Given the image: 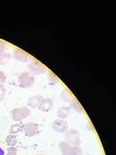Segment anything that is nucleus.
I'll return each mask as SVG.
<instances>
[{"label": "nucleus", "instance_id": "aec40b11", "mask_svg": "<svg viewBox=\"0 0 116 155\" xmlns=\"http://www.w3.org/2000/svg\"><path fill=\"white\" fill-rule=\"evenodd\" d=\"M17 150L15 147H9L7 148V155H17Z\"/></svg>", "mask_w": 116, "mask_h": 155}, {"label": "nucleus", "instance_id": "f8f14e48", "mask_svg": "<svg viewBox=\"0 0 116 155\" xmlns=\"http://www.w3.org/2000/svg\"><path fill=\"white\" fill-rule=\"evenodd\" d=\"M6 144L9 147H14L17 144V136L16 134H9L5 139Z\"/></svg>", "mask_w": 116, "mask_h": 155}, {"label": "nucleus", "instance_id": "6e6552de", "mask_svg": "<svg viewBox=\"0 0 116 155\" xmlns=\"http://www.w3.org/2000/svg\"><path fill=\"white\" fill-rule=\"evenodd\" d=\"M29 68L31 70V72L32 74H41V73H44L45 69L44 67H42L40 64H39L37 62H33L29 65Z\"/></svg>", "mask_w": 116, "mask_h": 155}, {"label": "nucleus", "instance_id": "7ed1b4c3", "mask_svg": "<svg viewBox=\"0 0 116 155\" xmlns=\"http://www.w3.org/2000/svg\"><path fill=\"white\" fill-rule=\"evenodd\" d=\"M34 84V77L30 72H22L18 78V84L22 88H30L33 86Z\"/></svg>", "mask_w": 116, "mask_h": 155}, {"label": "nucleus", "instance_id": "39448f33", "mask_svg": "<svg viewBox=\"0 0 116 155\" xmlns=\"http://www.w3.org/2000/svg\"><path fill=\"white\" fill-rule=\"evenodd\" d=\"M52 129L56 133L65 134L69 130V124L63 119H56L52 123Z\"/></svg>", "mask_w": 116, "mask_h": 155}, {"label": "nucleus", "instance_id": "5701e85b", "mask_svg": "<svg viewBox=\"0 0 116 155\" xmlns=\"http://www.w3.org/2000/svg\"><path fill=\"white\" fill-rule=\"evenodd\" d=\"M35 155H46V154H35Z\"/></svg>", "mask_w": 116, "mask_h": 155}, {"label": "nucleus", "instance_id": "f257e3e1", "mask_svg": "<svg viewBox=\"0 0 116 155\" xmlns=\"http://www.w3.org/2000/svg\"><path fill=\"white\" fill-rule=\"evenodd\" d=\"M59 148L62 155H81L80 147L72 146L66 141H61L59 144Z\"/></svg>", "mask_w": 116, "mask_h": 155}, {"label": "nucleus", "instance_id": "423d86ee", "mask_svg": "<svg viewBox=\"0 0 116 155\" xmlns=\"http://www.w3.org/2000/svg\"><path fill=\"white\" fill-rule=\"evenodd\" d=\"M22 132L25 134L27 137H33L35 135H38L40 134V127L38 124L28 122L26 124H23V130Z\"/></svg>", "mask_w": 116, "mask_h": 155}, {"label": "nucleus", "instance_id": "dca6fc26", "mask_svg": "<svg viewBox=\"0 0 116 155\" xmlns=\"http://www.w3.org/2000/svg\"><path fill=\"white\" fill-rule=\"evenodd\" d=\"M10 59H11V55H10L9 54L5 53L4 55H2L1 57H0V66L7 64V63H8V61H10Z\"/></svg>", "mask_w": 116, "mask_h": 155}, {"label": "nucleus", "instance_id": "6ab92c4d", "mask_svg": "<svg viewBox=\"0 0 116 155\" xmlns=\"http://www.w3.org/2000/svg\"><path fill=\"white\" fill-rule=\"evenodd\" d=\"M5 96V88L3 84H0V101L4 99Z\"/></svg>", "mask_w": 116, "mask_h": 155}, {"label": "nucleus", "instance_id": "0eeeda50", "mask_svg": "<svg viewBox=\"0 0 116 155\" xmlns=\"http://www.w3.org/2000/svg\"><path fill=\"white\" fill-rule=\"evenodd\" d=\"M53 105L54 103L52 98H43L40 105L39 106V110L42 112H48L53 108Z\"/></svg>", "mask_w": 116, "mask_h": 155}, {"label": "nucleus", "instance_id": "f03ea898", "mask_svg": "<svg viewBox=\"0 0 116 155\" xmlns=\"http://www.w3.org/2000/svg\"><path fill=\"white\" fill-rule=\"evenodd\" d=\"M11 114V118H12L13 121L21 122L23 119H25L28 116H30L31 111L28 107H20V108H16V109L12 110Z\"/></svg>", "mask_w": 116, "mask_h": 155}, {"label": "nucleus", "instance_id": "20e7f679", "mask_svg": "<svg viewBox=\"0 0 116 155\" xmlns=\"http://www.w3.org/2000/svg\"><path fill=\"white\" fill-rule=\"evenodd\" d=\"M65 140H66V142L72 146L80 147L81 145L80 133L76 129H70L66 133H65Z\"/></svg>", "mask_w": 116, "mask_h": 155}, {"label": "nucleus", "instance_id": "4468645a", "mask_svg": "<svg viewBox=\"0 0 116 155\" xmlns=\"http://www.w3.org/2000/svg\"><path fill=\"white\" fill-rule=\"evenodd\" d=\"M70 109H72V110L76 111L77 113L83 112V109H82L81 105L77 103V101H75V100H72V102H71V107H70Z\"/></svg>", "mask_w": 116, "mask_h": 155}, {"label": "nucleus", "instance_id": "f3484780", "mask_svg": "<svg viewBox=\"0 0 116 155\" xmlns=\"http://www.w3.org/2000/svg\"><path fill=\"white\" fill-rule=\"evenodd\" d=\"M48 80H49V84H55L59 82V79H58V78L56 77L54 74H53V73H49V75H48Z\"/></svg>", "mask_w": 116, "mask_h": 155}, {"label": "nucleus", "instance_id": "2eb2a0df", "mask_svg": "<svg viewBox=\"0 0 116 155\" xmlns=\"http://www.w3.org/2000/svg\"><path fill=\"white\" fill-rule=\"evenodd\" d=\"M61 98L63 99L64 102H71L72 101V96L71 95V93L67 91V90H64L61 93Z\"/></svg>", "mask_w": 116, "mask_h": 155}, {"label": "nucleus", "instance_id": "4be33fe9", "mask_svg": "<svg viewBox=\"0 0 116 155\" xmlns=\"http://www.w3.org/2000/svg\"><path fill=\"white\" fill-rule=\"evenodd\" d=\"M0 155H5V151L1 147H0Z\"/></svg>", "mask_w": 116, "mask_h": 155}, {"label": "nucleus", "instance_id": "a211bd4d", "mask_svg": "<svg viewBox=\"0 0 116 155\" xmlns=\"http://www.w3.org/2000/svg\"><path fill=\"white\" fill-rule=\"evenodd\" d=\"M5 49H6V45L5 42L3 41H0V57L2 55H4L5 54Z\"/></svg>", "mask_w": 116, "mask_h": 155}, {"label": "nucleus", "instance_id": "9d476101", "mask_svg": "<svg viewBox=\"0 0 116 155\" xmlns=\"http://www.w3.org/2000/svg\"><path fill=\"white\" fill-rule=\"evenodd\" d=\"M71 114V109L70 107H61L60 109H58L57 111V116L60 118V119H66L68 116H70Z\"/></svg>", "mask_w": 116, "mask_h": 155}, {"label": "nucleus", "instance_id": "412c9836", "mask_svg": "<svg viewBox=\"0 0 116 155\" xmlns=\"http://www.w3.org/2000/svg\"><path fill=\"white\" fill-rule=\"evenodd\" d=\"M6 81V75L5 74V72L0 71V84H4Z\"/></svg>", "mask_w": 116, "mask_h": 155}, {"label": "nucleus", "instance_id": "9b49d317", "mask_svg": "<svg viewBox=\"0 0 116 155\" xmlns=\"http://www.w3.org/2000/svg\"><path fill=\"white\" fill-rule=\"evenodd\" d=\"M14 56L17 61L21 62H27L28 61V56L21 50H16L14 53Z\"/></svg>", "mask_w": 116, "mask_h": 155}, {"label": "nucleus", "instance_id": "1a4fd4ad", "mask_svg": "<svg viewBox=\"0 0 116 155\" xmlns=\"http://www.w3.org/2000/svg\"><path fill=\"white\" fill-rule=\"evenodd\" d=\"M43 97L41 96H34L33 97L29 98L28 102V105L33 109H36L39 108V106L40 105L41 102H42Z\"/></svg>", "mask_w": 116, "mask_h": 155}, {"label": "nucleus", "instance_id": "ddd939ff", "mask_svg": "<svg viewBox=\"0 0 116 155\" xmlns=\"http://www.w3.org/2000/svg\"><path fill=\"white\" fill-rule=\"evenodd\" d=\"M22 130H23V124L22 122H19V123H16L11 126L9 130V133L10 134H16L17 133L22 132Z\"/></svg>", "mask_w": 116, "mask_h": 155}]
</instances>
